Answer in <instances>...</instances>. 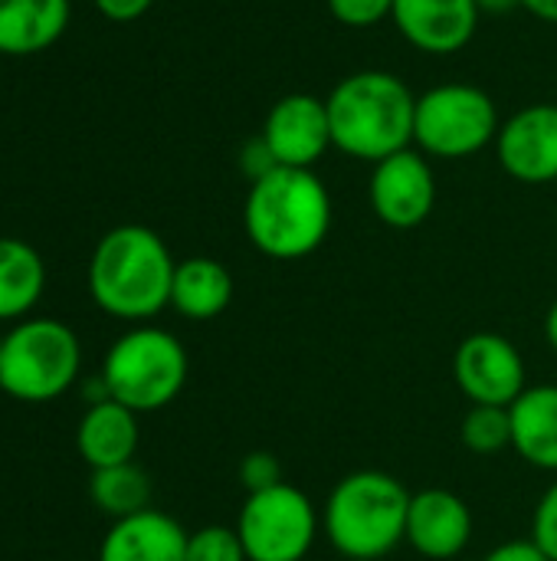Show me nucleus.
<instances>
[{"label": "nucleus", "mask_w": 557, "mask_h": 561, "mask_svg": "<svg viewBox=\"0 0 557 561\" xmlns=\"http://www.w3.org/2000/svg\"><path fill=\"white\" fill-rule=\"evenodd\" d=\"M243 227L250 243L269 260H305L332 230V194L309 168H269L253 178Z\"/></svg>", "instance_id": "f257e3e1"}, {"label": "nucleus", "mask_w": 557, "mask_h": 561, "mask_svg": "<svg viewBox=\"0 0 557 561\" xmlns=\"http://www.w3.org/2000/svg\"><path fill=\"white\" fill-rule=\"evenodd\" d=\"M174 256L167 243L141 224L108 230L89 260V293L95 306L125 322H148L171 306Z\"/></svg>", "instance_id": "f03ea898"}, {"label": "nucleus", "mask_w": 557, "mask_h": 561, "mask_svg": "<svg viewBox=\"0 0 557 561\" xmlns=\"http://www.w3.org/2000/svg\"><path fill=\"white\" fill-rule=\"evenodd\" d=\"M325 105L332 145L355 161L378 164L414 145L417 95L387 69H361L345 76Z\"/></svg>", "instance_id": "7ed1b4c3"}, {"label": "nucleus", "mask_w": 557, "mask_h": 561, "mask_svg": "<svg viewBox=\"0 0 557 561\" xmlns=\"http://www.w3.org/2000/svg\"><path fill=\"white\" fill-rule=\"evenodd\" d=\"M410 490L384 470L341 477L322 510L328 546L348 561H378L407 539Z\"/></svg>", "instance_id": "20e7f679"}, {"label": "nucleus", "mask_w": 557, "mask_h": 561, "mask_svg": "<svg viewBox=\"0 0 557 561\" xmlns=\"http://www.w3.org/2000/svg\"><path fill=\"white\" fill-rule=\"evenodd\" d=\"M187 352L181 339L164 329L138 325L115 339L102 362V381L108 398L131 408L135 414H151L167 408L187 385Z\"/></svg>", "instance_id": "39448f33"}, {"label": "nucleus", "mask_w": 557, "mask_h": 561, "mask_svg": "<svg viewBox=\"0 0 557 561\" xmlns=\"http://www.w3.org/2000/svg\"><path fill=\"white\" fill-rule=\"evenodd\" d=\"M79 339L59 319H26L0 339V388L16 401L59 398L79 378Z\"/></svg>", "instance_id": "423d86ee"}, {"label": "nucleus", "mask_w": 557, "mask_h": 561, "mask_svg": "<svg viewBox=\"0 0 557 561\" xmlns=\"http://www.w3.org/2000/svg\"><path fill=\"white\" fill-rule=\"evenodd\" d=\"M502 122L492 95L469 82H443L417 95L414 145L430 158L460 161L496 141Z\"/></svg>", "instance_id": "0eeeda50"}, {"label": "nucleus", "mask_w": 557, "mask_h": 561, "mask_svg": "<svg viewBox=\"0 0 557 561\" xmlns=\"http://www.w3.org/2000/svg\"><path fill=\"white\" fill-rule=\"evenodd\" d=\"M318 510L292 483L246 493L236 533L250 561H302L318 539Z\"/></svg>", "instance_id": "6e6552de"}, {"label": "nucleus", "mask_w": 557, "mask_h": 561, "mask_svg": "<svg viewBox=\"0 0 557 561\" xmlns=\"http://www.w3.org/2000/svg\"><path fill=\"white\" fill-rule=\"evenodd\" d=\"M453 375L460 391L473 404L509 408L529 388V368L522 352L499 332H473L453 355Z\"/></svg>", "instance_id": "1a4fd4ad"}, {"label": "nucleus", "mask_w": 557, "mask_h": 561, "mask_svg": "<svg viewBox=\"0 0 557 561\" xmlns=\"http://www.w3.org/2000/svg\"><path fill=\"white\" fill-rule=\"evenodd\" d=\"M371 210L384 227L414 230L437 207V178L420 148H404L374 164L368 184Z\"/></svg>", "instance_id": "9d476101"}, {"label": "nucleus", "mask_w": 557, "mask_h": 561, "mask_svg": "<svg viewBox=\"0 0 557 561\" xmlns=\"http://www.w3.org/2000/svg\"><path fill=\"white\" fill-rule=\"evenodd\" d=\"M263 148L269 151L272 164L279 168H315L332 145V125H328V105L325 99L312 92H289L282 95L259 135Z\"/></svg>", "instance_id": "9b49d317"}, {"label": "nucleus", "mask_w": 557, "mask_h": 561, "mask_svg": "<svg viewBox=\"0 0 557 561\" xmlns=\"http://www.w3.org/2000/svg\"><path fill=\"white\" fill-rule=\"evenodd\" d=\"M496 154L509 178L522 184L557 181V105L538 102L519 108L496 135Z\"/></svg>", "instance_id": "f8f14e48"}, {"label": "nucleus", "mask_w": 557, "mask_h": 561, "mask_svg": "<svg viewBox=\"0 0 557 561\" xmlns=\"http://www.w3.org/2000/svg\"><path fill=\"white\" fill-rule=\"evenodd\" d=\"M473 539V510L463 496L443 486H430L410 496L407 546L433 561L456 559Z\"/></svg>", "instance_id": "ddd939ff"}, {"label": "nucleus", "mask_w": 557, "mask_h": 561, "mask_svg": "<svg viewBox=\"0 0 557 561\" xmlns=\"http://www.w3.org/2000/svg\"><path fill=\"white\" fill-rule=\"evenodd\" d=\"M391 20L401 36L430 56L460 53L479 26L476 0H394Z\"/></svg>", "instance_id": "4468645a"}, {"label": "nucleus", "mask_w": 557, "mask_h": 561, "mask_svg": "<svg viewBox=\"0 0 557 561\" xmlns=\"http://www.w3.org/2000/svg\"><path fill=\"white\" fill-rule=\"evenodd\" d=\"M187 536L177 519L161 510H141L135 516L115 519L102 539L98 561H184Z\"/></svg>", "instance_id": "2eb2a0df"}, {"label": "nucleus", "mask_w": 557, "mask_h": 561, "mask_svg": "<svg viewBox=\"0 0 557 561\" xmlns=\"http://www.w3.org/2000/svg\"><path fill=\"white\" fill-rule=\"evenodd\" d=\"M512 450L535 470L557 473V385H529L512 404Z\"/></svg>", "instance_id": "dca6fc26"}, {"label": "nucleus", "mask_w": 557, "mask_h": 561, "mask_svg": "<svg viewBox=\"0 0 557 561\" xmlns=\"http://www.w3.org/2000/svg\"><path fill=\"white\" fill-rule=\"evenodd\" d=\"M76 447L92 470L131 463L138 450V414L112 398L89 404L76 431Z\"/></svg>", "instance_id": "f3484780"}, {"label": "nucleus", "mask_w": 557, "mask_h": 561, "mask_svg": "<svg viewBox=\"0 0 557 561\" xmlns=\"http://www.w3.org/2000/svg\"><path fill=\"white\" fill-rule=\"evenodd\" d=\"M69 0H0V56H36L62 39Z\"/></svg>", "instance_id": "a211bd4d"}, {"label": "nucleus", "mask_w": 557, "mask_h": 561, "mask_svg": "<svg viewBox=\"0 0 557 561\" xmlns=\"http://www.w3.org/2000/svg\"><path fill=\"white\" fill-rule=\"evenodd\" d=\"M233 302V276L220 260L190 256L177 263L171 283V306L194 322H207L227 312Z\"/></svg>", "instance_id": "6ab92c4d"}, {"label": "nucleus", "mask_w": 557, "mask_h": 561, "mask_svg": "<svg viewBox=\"0 0 557 561\" xmlns=\"http://www.w3.org/2000/svg\"><path fill=\"white\" fill-rule=\"evenodd\" d=\"M46 286L43 256L13 237H0V322L26 316Z\"/></svg>", "instance_id": "aec40b11"}, {"label": "nucleus", "mask_w": 557, "mask_h": 561, "mask_svg": "<svg viewBox=\"0 0 557 561\" xmlns=\"http://www.w3.org/2000/svg\"><path fill=\"white\" fill-rule=\"evenodd\" d=\"M89 493H92L95 506L112 519H125L141 510H151V480L135 463L92 470Z\"/></svg>", "instance_id": "412c9836"}, {"label": "nucleus", "mask_w": 557, "mask_h": 561, "mask_svg": "<svg viewBox=\"0 0 557 561\" xmlns=\"http://www.w3.org/2000/svg\"><path fill=\"white\" fill-rule=\"evenodd\" d=\"M463 447L476 457H496L512 447V417L509 408L473 404L460 427Z\"/></svg>", "instance_id": "4be33fe9"}, {"label": "nucleus", "mask_w": 557, "mask_h": 561, "mask_svg": "<svg viewBox=\"0 0 557 561\" xmlns=\"http://www.w3.org/2000/svg\"><path fill=\"white\" fill-rule=\"evenodd\" d=\"M184 561H250L243 552L240 533L230 526H204L187 536Z\"/></svg>", "instance_id": "5701e85b"}, {"label": "nucleus", "mask_w": 557, "mask_h": 561, "mask_svg": "<svg viewBox=\"0 0 557 561\" xmlns=\"http://www.w3.org/2000/svg\"><path fill=\"white\" fill-rule=\"evenodd\" d=\"M328 10L338 23L351 30H368L394 13V0H328Z\"/></svg>", "instance_id": "b1692460"}, {"label": "nucleus", "mask_w": 557, "mask_h": 561, "mask_svg": "<svg viewBox=\"0 0 557 561\" xmlns=\"http://www.w3.org/2000/svg\"><path fill=\"white\" fill-rule=\"evenodd\" d=\"M240 483H243L246 493H259V490H269V486L286 483V480H282V463H279V457L269 454V450H253V454H246L243 463H240Z\"/></svg>", "instance_id": "393cba45"}, {"label": "nucleus", "mask_w": 557, "mask_h": 561, "mask_svg": "<svg viewBox=\"0 0 557 561\" xmlns=\"http://www.w3.org/2000/svg\"><path fill=\"white\" fill-rule=\"evenodd\" d=\"M532 542L548 556V561H557V480L542 493V500L535 506Z\"/></svg>", "instance_id": "a878e982"}, {"label": "nucleus", "mask_w": 557, "mask_h": 561, "mask_svg": "<svg viewBox=\"0 0 557 561\" xmlns=\"http://www.w3.org/2000/svg\"><path fill=\"white\" fill-rule=\"evenodd\" d=\"M154 0H95L98 13L112 23H131L138 16H144L151 10Z\"/></svg>", "instance_id": "bb28decb"}, {"label": "nucleus", "mask_w": 557, "mask_h": 561, "mask_svg": "<svg viewBox=\"0 0 557 561\" xmlns=\"http://www.w3.org/2000/svg\"><path fill=\"white\" fill-rule=\"evenodd\" d=\"M483 561H548V556L532 539H512L496 546Z\"/></svg>", "instance_id": "cd10ccee"}, {"label": "nucleus", "mask_w": 557, "mask_h": 561, "mask_svg": "<svg viewBox=\"0 0 557 561\" xmlns=\"http://www.w3.org/2000/svg\"><path fill=\"white\" fill-rule=\"evenodd\" d=\"M519 7H525L532 16L545 23H557V0H519Z\"/></svg>", "instance_id": "c85d7f7f"}, {"label": "nucleus", "mask_w": 557, "mask_h": 561, "mask_svg": "<svg viewBox=\"0 0 557 561\" xmlns=\"http://www.w3.org/2000/svg\"><path fill=\"white\" fill-rule=\"evenodd\" d=\"M545 342L557 352V299L548 306V312H545Z\"/></svg>", "instance_id": "c756f323"}, {"label": "nucleus", "mask_w": 557, "mask_h": 561, "mask_svg": "<svg viewBox=\"0 0 557 561\" xmlns=\"http://www.w3.org/2000/svg\"><path fill=\"white\" fill-rule=\"evenodd\" d=\"M479 3V13L486 10V13H506V10H515L519 7V0H476Z\"/></svg>", "instance_id": "7c9ffc66"}]
</instances>
